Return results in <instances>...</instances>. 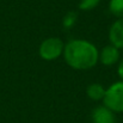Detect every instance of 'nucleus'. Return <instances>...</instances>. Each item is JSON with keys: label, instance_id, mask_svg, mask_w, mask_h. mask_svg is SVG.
<instances>
[{"label": "nucleus", "instance_id": "nucleus-1", "mask_svg": "<svg viewBox=\"0 0 123 123\" xmlns=\"http://www.w3.org/2000/svg\"><path fill=\"white\" fill-rule=\"evenodd\" d=\"M65 62L75 71H88L98 62L99 50L87 40H71L65 43L62 54Z\"/></svg>", "mask_w": 123, "mask_h": 123}, {"label": "nucleus", "instance_id": "nucleus-2", "mask_svg": "<svg viewBox=\"0 0 123 123\" xmlns=\"http://www.w3.org/2000/svg\"><path fill=\"white\" fill-rule=\"evenodd\" d=\"M103 105L110 109L114 114L123 112V81H116L105 88Z\"/></svg>", "mask_w": 123, "mask_h": 123}, {"label": "nucleus", "instance_id": "nucleus-3", "mask_svg": "<svg viewBox=\"0 0 123 123\" xmlns=\"http://www.w3.org/2000/svg\"><path fill=\"white\" fill-rule=\"evenodd\" d=\"M65 43L60 37H48L43 40L38 48V55L44 61H54L62 56Z\"/></svg>", "mask_w": 123, "mask_h": 123}, {"label": "nucleus", "instance_id": "nucleus-4", "mask_svg": "<svg viewBox=\"0 0 123 123\" xmlns=\"http://www.w3.org/2000/svg\"><path fill=\"white\" fill-rule=\"evenodd\" d=\"M121 60V51L118 48L114 47L112 44L105 45L100 51L98 56V62H100L103 66H114Z\"/></svg>", "mask_w": 123, "mask_h": 123}, {"label": "nucleus", "instance_id": "nucleus-5", "mask_svg": "<svg viewBox=\"0 0 123 123\" xmlns=\"http://www.w3.org/2000/svg\"><path fill=\"white\" fill-rule=\"evenodd\" d=\"M108 37L110 44L118 48L120 50L123 49V18H118L112 23Z\"/></svg>", "mask_w": 123, "mask_h": 123}, {"label": "nucleus", "instance_id": "nucleus-6", "mask_svg": "<svg viewBox=\"0 0 123 123\" xmlns=\"http://www.w3.org/2000/svg\"><path fill=\"white\" fill-rule=\"evenodd\" d=\"M92 123H116L115 114L105 105H99L92 111Z\"/></svg>", "mask_w": 123, "mask_h": 123}, {"label": "nucleus", "instance_id": "nucleus-7", "mask_svg": "<svg viewBox=\"0 0 123 123\" xmlns=\"http://www.w3.org/2000/svg\"><path fill=\"white\" fill-rule=\"evenodd\" d=\"M86 94L87 97L93 100V102H99V100H103L104 98V94H105V87L99 84V82H93V84H90L86 88Z\"/></svg>", "mask_w": 123, "mask_h": 123}, {"label": "nucleus", "instance_id": "nucleus-8", "mask_svg": "<svg viewBox=\"0 0 123 123\" xmlns=\"http://www.w3.org/2000/svg\"><path fill=\"white\" fill-rule=\"evenodd\" d=\"M109 11L117 19L123 18V0H110L109 1Z\"/></svg>", "mask_w": 123, "mask_h": 123}, {"label": "nucleus", "instance_id": "nucleus-9", "mask_svg": "<svg viewBox=\"0 0 123 123\" xmlns=\"http://www.w3.org/2000/svg\"><path fill=\"white\" fill-rule=\"evenodd\" d=\"M77 19H78V13L74 11H69L65 14V17L62 19V26L65 29H71L75 25Z\"/></svg>", "mask_w": 123, "mask_h": 123}, {"label": "nucleus", "instance_id": "nucleus-10", "mask_svg": "<svg viewBox=\"0 0 123 123\" xmlns=\"http://www.w3.org/2000/svg\"><path fill=\"white\" fill-rule=\"evenodd\" d=\"M99 2H100V0H80L79 5H78V8L80 11L88 12V11L96 8L99 5Z\"/></svg>", "mask_w": 123, "mask_h": 123}, {"label": "nucleus", "instance_id": "nucleus-11", "mask_svg": "<svg viewBox=\"0 0 123 123\" xmlns=\"http://www.w3.org/2000/svg\"><path fill=\"white\" fill-rule=\"evenodd\" d=\"M117 74H118V77L121 78V80L123 81V59L120 60V62H118V67H117Z\"/></svg>", "mask_w": 123, "mask_h": 123}]
</instances>
